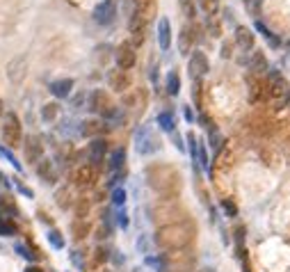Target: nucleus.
I'll use <instances>...</instances> for the list:
<instances>
[{
    "instance_id": "obj_44",
    "label": "nucleus",
    "mask_w": 290,
    "mask_h": 272,
    "mask_svg": "<svg viewBox=\"0 0 290 272\" xmlns=\"http://www.w3.org/2000/svg\"><path fill=\"white\" fill-rule=\"evenodd\" d=\"M5 114V105H2V101H0V117Z\"/></svg>"
},
{
    "instance_id": "obj_23",
    "label": "nucleus",
    "mask_w": 290,
    "mask_h": 272,
    "mask_svg": "<svg viewBox=\"0 0 290 272\" xmlns=\"http://www.w3.org/2000/svg\"><path fill=\"white\" fill-rule=\"evenodd\" d=\"M158 126H160V130H165V133H174L176 130V119H174V114H171L169 110H165L158 114Z\"/></svg>"
},
{
    "instance_id": "obj_14",
    "label": "nucleus",
    "mask_w": 290,
    "mask_h": 272,
    "mask_svg": "<svg viewBox=\"0 0 290 272\" xmlns=\"http://www.w3.org/2000/svg\"><path fill=\"white\" fill-rule=\"evenodd\" d=\"M133 5V16H139L144 23H149L151 18L155 16V0H130Z\"/></svg>"
},
{
    "instance_id": "obj_19",
    "label": "nucleus",
    "mask_w": 290,
    "mask_h": 272,
    "mask_svg": "<svg viewBox=\"0 0 290 272\" xmlns=\"http://www.w3.org/2000/svg\"><path fill=\"white\" fill-rule=\"evenodd\" d=\"M107 169H110L112 174L126 169V149H123V146H117V149L107 156Z\"/></svg>"
},
{
    "instance_id": "obj_31",
    "label": "nucleus",
    "mask_w": 290,
    "mask_h": 272,
    "mask_svg": "<svg viewBox=\"0 0 290 272\" xmlns=\"http://www.w3.org/2000/svg\"><path fill=\"white\" fill-rule=\"evenodd\" d=\"M57 110H60V105H57V103H48V105H44V108H41V119L46 121V124H48V121H55Z\"/></svg>"
},
{
    "instance_id": "obj_29",
    "label": "nucleus",
    "mask_w": 290,
    "mask_h": 272,
    "mask_svg": "<svg viewBox=\"0 0 290 272\" xmlns=\"http://www.w3.org/2000/svg\"><path fill=\"white\" fill-rule=\"evenodd\" d=\"M178 7H181V14L185 18H194V14H197V2L194 0H178Z\"/></svg>"
},
{
    "instance_id": "obj_1",
    "label": "nucleus",
    "mask_w": 290,
    "mask_h": 272,
    "mask_svg": "<svg viewBox=\"0 0 290 272\" xmlns=\"http://www.w3.org/2000/svg\"><path fill=\"white\" fill-rule=\"evenodd\" d=\"M146 181L162 197H174L181 190V174L169 165H151L146 169Z\"/></svg>"
},
{
    "instance_id": "obj_7",
    "label": "nucleus",
    "mask_w": 290,
    "mask_h": 272,
    "mask_svg": "<svg viewBox=\"0 0 290 272\" xmlns=\"http://www.w3.org/2000/svg\"><path fill=\"white\" fill-rule=\"evenodd\" d=\"M187 69H190V76L194 80L203 78L206 73L210 71V60L203 50H192L190 53V60H187Z\"/></svg>"
},
{
    "instance_id": "obj_41",
    "label": "nucleus",
    "mask_w": 290,
    "mask_h": 272,
    "mask_svg": "<svg viewBox=\"0 0 290 272\" xmlns=\"http://www.w3.org/2000/svg\"><path fill=\"white\" fill-rule=\"evenodd\" d=\"M57 201H60V206H62V208L69 206V204H66V188H64V190L57 192Z\"/></svg>"
},
{
    "instance_id": "obj_12",
    "label": "nucleus",
    "mask_w": 290,
    "mask_h": 272,
    "mask_svg": "<svg viewBox=\"0 0 290 272\" xmlns=\"http://www.w3.org/2000/svg\"><path fill=\"white\" fill-rule=\"evenodd\" d=\"M233 41L242 53H251V50H254V44H256V34H254L249 28H244V25H238V28H235V34H233Z\"/></svg>"
},
{
    "instance_id": "obj_42",
    "label": "nucleus",
    "mask_w": 290,
    "mask_h": 272,
    "mask_svg": "<svg viewBox=\"0 0 290 272\" xmlns=\"http://www.w3.org/2000/svg\"><path fill=\"white\" fill-rule=\"evenodd\" d=\"M219 55L224 57V60H229V57H231V44H224V46H222V53H219Z\"/></svg>"
},
{
    "instance_id": "obj_40",
    "label": "nucleus",
    "mask_w": 290,
    "mask_h": 272,
    "mask_svg": "<svg viewBox=\"0 0 290 272\" xmlns=\"http://www.w3.org/2000/svg\"><path fill=\"white\" fill-rule=\"evenodd\" d=\"M171 137H174V144H176L178 151H185V144H183V140H181V135H176V130L171 133Z\"/></svg>"
},
{
    "instance_id": "obj_43",
    "label": "nucleus",
    "mask_w": 290,
    "mask_h": 272,
    "mask_svg": "<svg viewBox=\"0 0 290 272\" xmlns=\"http://www.w3.org/2000/svg\"><path fill=\"white\" fill-rule=\"evenodd\" d=\"M71 261H73L76 265H78V268H82V258L78 256V252H73V254H71Z\"/></svg>"
},
{
    "instance_id": "obj_3",
    "label": "nucleus",
    "mask_w": 290,
    "mask_h": 272,
    "mask_svg": "<svg viewBox=\"0 0 290 272\" xmlns=\"http://www.w3.org/2000/svg\"><path fill=\"white\" fill-rule=\"evenodd\" d=\"M0 137L5 146H18L23 142V126H21V119H18L14 112H5L2 114V126H0Z\"/></svg>"
},
{
    "instance_id": "obj_18",
    "label": "nucleus",
    "mask_w": 290,
    "mask_h": 272,
    "mask_svg": "<svg viewBox=\"0 0 290 272\" xmlns=\"http://www.w3.org/2000/svg\"><path fill=\"white\" fill-rule=\"evenodd\" d=\"M158 46L162 50H169L171 46V23L167 16H160V21H158Z\"/></svg>"
},
{
    "instance_id": "obj_34",
    "label": "nucleus",
    "mask_w": 290,
    "mask_h": 272,
    "mask_svg": "<svg viewBox=\"0 0 290 272\" xmlns=\"http://www.w3.org/2000/svg\"><path fill=\"white\" fill-rule=\"evenodd\" d=\"M117 224H119L121 229H128V224H130V220H128V213H126V208H117Z\"/></svg>"
},
{
    "instance_id": "obj_8",
    "label": "nucleus",
    "mask_w": 290,
    "mask_h": 272,
    "mask_svg": "<svg viewBox=\"0 0 290 272\" xmlns=\"http://www.w3.org/2000/svg\"><path fill=\"white\" fill-rule=\"evenodd\" d=\"M92 18L98 25H110L117 18V0H101L92 12Z\"/></svg>"
},
{
    "instance_id": "obj_27",
    "label": "nucleus",
    "mask_w": 290,
    "mask_h": 272,
    "mask_svg": "<svg viewBox=\"0 0 290 272\" xmlns=\"http://www.w3.org/2000/svg\"><path fill=\"white\" fill-rule=\"evenodd\" d=\"M0 158H5V160H7V162H9V165H12L14 169H16V172H23V165L18 162L16 156H14V153L9 151V149L5 146V144H0Z\"/></svg>"
},
{
    "instance_id": "obj_22",
    "label": "nucleus",
    "mask_w": 290,
    "mask_h": 272,
    "mask_svg": "<svg viewBox=\"0 0 290 272\" xmlns=\"http://www.w3.org/2000/svg\"><path fill=\"white\" fill-rule=\"evenodd\" d=\"M256 32H260V34L265 37V41L270 44V48H279V46H281V39H279V37H276V34H274V32L270 30L263 21H256Z\"/></svg>"
},
{
    "instance_id": "obj_30",
    "label": "nucleus",
    "mask_w": 290,
    "mask_h": 272,
    "mask_svg": "<svg viewBox=\"0 0 290 272\" xmlns=\"http://www.w3.org/2000/svg\"><path fill=\"white\" fill-rule=\"evenodd\" d=\"M16 236V224L12 220H0V238H12Z\"/></svg>"
},
{
    "instance_id": "obj_6",
    "label": "nucleus",
    "mask_w": 290,
    "mask_h": 272,
    "mask_svg": "<svg viewBox=\"0 0 290 272\" xmlns=\"http://www.w3.org/2000/svg\"><path fill=\"white\" fill-rule=\"evenodd\" d=\"M114 62H117V69H121V71H130V69L137 64L135 48L130 46L128 41L119 44V46L114 48Z\"/></svg>"
},
{
    "instance_id": "obj_11",
    "label": "nucleus",
    "mask_w": 290,
    "mask_h": 272,
    "mask_svg": "<svg viewBox=\"0 0 290 272\" xmlns=\"http://www.w3.org/2000/svg\"><path fill=\"white\" fill-rule=\"evenodd\" d=\"M23 151H25V160L37 165L44 158V144H41V140L37 135H28L23 137Z\"/></svg>"
},
{
    "instance_id": "obj_38",
    "label": "nucleus",
    "mask_w": 290,
    "mask_h": 272,
    "mask_svg": "<svg viewBox=\"0 0 290 272\" xmlns=\"http://www.w3.org/2000/svg\"><path fill=\"white\" fill-rule=\"evenodd\" d=\"M185 140H187V146H190V156H192V160H194V158H197V146H199V140H197L194 133H187Z\"/></svg>"
},
{
    "instance_id": "obj_16",
    "label": "nucleus",
    "mask_w": 290,
    "mask_h": 272,
    "mask_svg": "<svg viewBox=\"0 0 290 272\" xmlns=\"http://www.w3.org/2000/svg\"><path fill=\"white\" fill-rule=\"evenodd\" d=\"M78 133L82 137H89V140H94V137H101L105 133V121L101 119H85L78 128Z\"/></svg>"
},
{
    "instance_id": "obj_46",
    "label": "nucleus",
    "mask_w": 290,
    "mask_h": 272,
    "mask_svg": "<svg viewBox=\"0 0 290 272\" xmlns=\"http://www.w3.org/2000/svg\"><path fill=\"white\" fill-rule=\"evenodd\" d=\"M247 2H251V0H247Z\"/></svg>"
},
{
    "instance_id": "obj_2",
    "label": "nucleus",
    "mask_w": 290,
    "mask_h": 272,
    "mask_svg": "<svg viewBox=\"0 0 290 272\" xmlns=\"http://www.w3.org/2000/svg\"><path fill=\"white\" fill-rule=\"evenodd\" d=\"M192 233H194V226L187 222L167 224V226H162L160 231H158L155 242H158V247H162V249H181L192 240Z\"/></svg>"
},
{
    "instance_id": "obj_39",
    "label": "nucleus",
    "mask_w": 290,
    "mask_h": 272,
    "mask_svg": "<svg viewBox=\"0 0 290 272\" xmlns=\"http://www.w3.org/2000/svg\"><path fill=\"white\" fill-rule=\"evenodd\" d=\"M183 117H185L187 124H192V121H194V112H192L190 105H183Z\"/></svg>"
},
{
    "instance_id": "obj_5",
    "label": "nucleus",
    "mask_w": 290,
    "mask_h": 272,
    "mask_svg": "<svg viewBox=\"0 0 290 272\" xmlns=\"http://www.w3.org/2000/svg\"><path fill=\"white\" fill-rule=\"evenodd\" d=\"M85 108H87L92 114L103 117L105 112L112 108V101H110V96H107L105 89H92V92L87 94V103H85Z\"/></svg>"
},
{
    "instance_id": "obj_45",
    "label": "nucleus",
    "mask_w": 290,
    "mask_h": 272,
    "mask_svg": "<svg viewBox=\"0 0 290 272\" xmlns=\"http://www.w3.org/2000/svg\"><path fill=\"white\" fill-rule=\"evenodd\" d=\"M25 272H41V270H39V268H28Z\"/></svg>"
},
{
    "instance_id": "obj_26",
    "label": "nucleus",
    "mask_w": 290,
    "mask_h": 272,
    "mask_svg": "<svg viewBox=\"0 0 290 272\" xmlns=\"http://www.w3.org/2000/svg\"><path fill=\"white\" fill-rule=\"evenodd\" d=\"M197 5H199V9L203 14L213 18L219 12V7H222V0H197Z\"/></svg>"
},
{
    "instance_id": "obj_10",
    "label": "nucleus",
    "mask_w": 290,
    "mask_h": 272,
    "mask_svg": "<svg viewBox=\"0 0 290 272\" xmlns=\"http://www.w3.org/2000/svg\"><path fill=\"white\" fill-rule=\"evenodd\" d=\"M133 85V80H130V73L128 71H121V69H112V71H107V87L117 92V94H126Z\"/></svg>"
},
{
    "instance_id": "obj_35",
    "label": "nucleus",
    "mask_w": 290,
    "mask_h": 272,
    "mask_svg": "<svg viewBox=\"0 0 290 272\" xmlns=\"http://www.w3.org/2000/svg\"><path fill=\"white\" fill-rule=\"evenodd\" d=\"M85 103H87V94H85V92H80L78 96H73V98H71V110H82V108H85Z\"/></svg>"
},
{
    "instance_id": "obj_32",
    "label": "nucleus",
    "mask_w": 290,
    "mask_h": 272,
    "mask_svg": "<svg viewBox=\"0 0 290 272\" xmlns=\"http://www.w3.org/2000/svg\"><path fill=\"white\" fill-rule=\"evenodd\" d=\"M46 238H48V242H50V247L53 249H64V238H62V233L57 231V229H50Z\"/></svg>"
},
{
    "instance_id": "obj_25",
    "label": "nucleus",
    "mask_w": 290,
    "mask_h": 272,
    "mask_svg": "<svg viewBox=\"0 0 290 272\" xmlns=\"http://www.w3.org/2000/svg\"><path fill=\"white\" fill-rule=\"evenodd\" d=\"M208 142H210V146H213L215 151H219L222 144H224V135H222V133L217 130V126L210 124V121H208Z\"/></svg>"
},
{
    "instance_id": "obj_9",
    "label": "nucleus",
    "mask_w": 290,
    "mask_h": 272,
    "mask_svg": "<svg viewBox=\"0 0 290 272\" xmlns=\"http://www.w3.org/2000/svg\"><path fill=\"white\" fill-rule=\"evenodd\" d=\"M107 140L105 137H94L87 146V158H89V165L92 167H101L103 165L105 156H107Z\"/></svg>"
},
{
    "instance_id": "obj_28",
    "label": "nucleus",
    "mask_w": 290,
    "mask_h": 272,
    "mask_svg": "<svg viewBox=\"0 0 290 272\" xmlns=\"http://www.w3.org/2000/svg\"><path fill=\"white\" fill-rule=\"evenodd\" d=\"M126 197H128L126 190H123L121 185H114L112 188V206L114 208H123L126 206Z\"/></svg>"
},
{
    "instance_id": "obj_21",
    "label": "nucleus",
    "mask_w": 290,
    "mask_h": 272,
    "mask_svg": "<svg viewBox=\"0 0 290 272\" xmlns=\"http://www.w3.org/2000/svg\"><path fill=\"white\" fill-rule=\"evenodd\" d=\"M37 174L46 181V183H55L57 178V172H55V165H53V160L48 158H41L39 162H37Z\"/></svg>"
},
{
    "instance_id": "obj_13",
    "label": "nucleus",
    "mask_w": 290,
    "mask_h": 272,
    "mask_svg": "<svg viewBox=\"0 0 290 272\" xmlns=\"http://www.w3.org/2000/svg\"><path fill=\"white\" fill-rule=\"evenodd\" d=\"M71 178L78 188H92V185L96 183V167H92V165H80V167L73 172Z\"/></svg>"
},
{
    "instance_id": "obj_36",
    "label": "nucleus",
    "mask_w": 290,
    "mask_h": 272,
    "mask_svg": "<svg viewBox=\"0 0 290 272\" xmlns=\"http://www.w3.org/2000/svg\"><path fill=\"white\" fill-rule=\"evenodd\" d=\"M14 188H16V190L21 192L23 197H28V199H32V197H34V192L30 190V188H28V185H25L21 178H14Z\"/></svg>"
},
{
    "instance_id": "obj_20",
    "label": "nucleus",
    "mask_w": 290,
    "mask_h": 272,
    "mask_svg": "<svg viewBox=\"0 0 290 272\" xmlns=\"http://www.w3.org/2000/svg\"><path fill=\"white\" fill-rule=\"evenodd\" d=\"M247 66H249L251 73H256V76H260V73H265L267 69H270V62H267L265 53H251V57L247 60Z\"/></svg>"
},
{
    "instance_id": "obj_17",
    "label": "nucleus",
    "mask_w": 290,
    "mask_h": 272,
    "mask_svg": "<svg viewBox=\"0 0 290 272\" xmlns=\"http://www.w3.org/2000/svg\"><path fill=\"white\" fill-rule=\"evenodd\" d=\"M73 85H76L73 78H60V80H53L48 85V89L55 98H69L73 92Z\"/></svg>"
},
{
    "instance_id": "obj_15",
    "label": "nucleus",
    "mask_w": 290,
    "mask_h": 272,
    "mask_svg": "<svg viewBox=\"0 0 290 272\" xmlns=\"http://www.w3.org/2000/svg\"><path fill=\"white\" fill-rule=\"evenodd\" d=\"M194 41H197L194 28H192V25H183V30L178 32V53H181V55H187V53H192Z\"/></svg>"
},
{
    "instance_id": "obj_37",
    "label": "nucleus",
    "mask_w": 290,
    "mask_h": 272,
    "mask_svg": "<svg viewBox=\"0 0 290 272\" xmlns=\"http://www.w3.org/2000/svg\"><path fill=\"white\" fill-rule=\"evenodd\" d=\"M222 208H224V213L229 217H238V206L231 199H222Z\"/></svg>"
},
{
    "instance_id": "obj_4",
    "label": "nucleus",
    "mask_w": 290,
    "mask_h": 272,
    "mask_svg": "<svg viewBox=\"0 0 290 272\" xmlns=\"http://www.w3.org/2000/svg\"><path fill=\"white\" fill-rule=\"evenodd\" d=\"M160 149V140L151 126H139L135 130V151L139 156H151Z\"/></svg>"
},
{
    "instance_id": "obj_24",
    "label": "nucleus",
    "mask_w": 290,
    "mask_h": 272,
    "mask_svg": "<svg viewBox=\"0 0 290 272\" xmlns=\"http://www.w3.org/2000/svg\"><path fill=\"white\" fill-rule=\"evenodd\" d=\"M165 87H167V94H169V96H178V94H181V76H178V71H169V73H167Z\"/></svg>"
},
{
    "instance_id": "obj_33",
    "label": "nucleus",
    "mask_w": 290,
    "mask_h": 272,
    "mask_svg": "<svg viewBox=\"0 0 290 272\" xmlns=\"http://www.w3.org/2000/svg\"><path fill=\"white\" fill-rule=\"evenodd\" d=\"M14 249H16L18 254L23 256L25 261H30V263H37V261H39V256H37V254H32V252H30V249H28V247H25L23 242H16V245H14Z\"/></svg>"
}]
</instances>
